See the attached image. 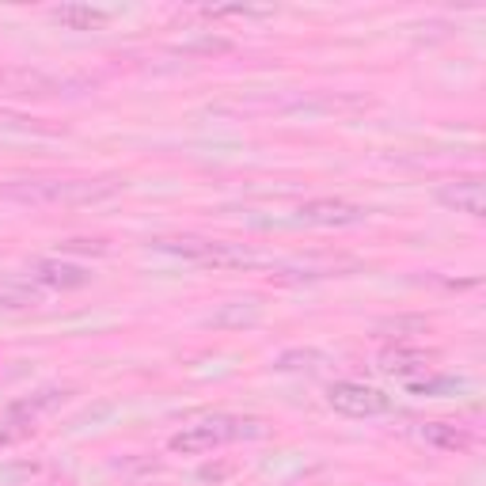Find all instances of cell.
<instances>
[{"label": "cell", "instance_id": "5", "mask_svg": "<svg viewBox=\"0 0 486 486\" xmlns=\"http://www.w3.org/2000/svg\"><path fill=\"white\" fill-rule=\"evenodd\" d=\"M304 224H319V229H350V224L365 221V209L346 198H312L297 209Z\"/></svg>", "mask_w": 486, "mask_h": 486}, {"label": "cell", "instance_id": "13", "mask_svg": "<svg viewBox=\"0 0 486 486\" xmlns=\"http://www.w3.org/2000/svg\"><path fill=\"white\" fill-rule=\"evenodd\" d=\"M69 399V392H61V387H46V392H35L30 399H23V403H15V407L8 411L12 418H23V414H42V411H54V407H61V403Z\"/></svg>", "mask_w": 486, "mask_h": 486}, {"label": "cell", "instance_id": "8", "mask_svg": "<svg viewBox=\"0 0 486 486\" xmlns=\"http://www.w3.org/2000/svg\"><path fill=\"white\" fill-rule=\"evenodd\" d=\"M30 278H35L39 285H46V289H61V293H69V289H84L91 282V273L84 266H76V263L42 258V263H35V270H30Z\"/></svg>", "mask_w": 486, "mask_h": 486}, {"label": "cell", "instance_id": "4", "mask_svg": "<svg viewBox=\"0 0 486 486\" xmlns=\"http://www.w3.org/2000/svg\"><path fill=\"white\" fill-rule=\"evenodd\" d=\"M0 91L15 95V100H50V95L65 91V80L35 69V65H4L0 69Z\"/></svg>", "mask_w": 486, "mask_h": 486}, {"label": "cell", "instance_id": "9", "mask_svg": "<svg viewBox=\"0 0 486 486\" xmlns=\"http://www.w3.org/2000/svg\"><path fill=\"white\" fill-rule=\"evenodd\" d=\"M263 319V300L258 297H239V300H224L213 316L205 323L217 331H243V327H255Z\"/></svg>", "mask_w": 486, "mask_h": 486}, {"label": "cell", "instance_id": "17", "mask_svg": "<svg viewBox=\"0 0 486 486\" xmlns=\"http://www.w3.org/2000/svg\"><path fill=\"white\" fill-rule=\"evenodd\" d=\"M39 297L27 289H0V308H35Z\"/></svg>", "mask_w": 486, "mask_h": 486}, {"label": "cell", "instance_id": "10", "mask_svg": "<svg viewBox=\"0 0 486 486\" xmlns=\"http://www.w3.org/2000/svg\"><path fill=\"white\" fill-rule=\"evenodd\" d=\"M50 20L65 30H103L110 23V12L91 8V4H57L50 8Z\"/></svg>", "mask_w": 486, "mask_h": 486}, {"label": "cell", "instance_id": "11", "mask_svg": "<svg viewBox=\"0 0 486 486\" xmlns=\"http://www.w3.org/2000/svg\"><path fill=\"white\" fill-rule=\"evenodd\" d=\"M175 50L187 54V57H224V54L236 50V42L224 39V35H213V30H205V35H190L183 42H175Z\"/></svg>", "mask_w": 486, "mask_h": 486}, {"label": "cell", "instance_id": "12", "mask_svg": "<svg viewBox=\"0 0 486 486\" xmlns=\"http://www.w3.org/2000/svg\"><path fill=\"white\" fill-rule=\"evenodd\" d=\"M422 441L441 448V452H464L472 445V437H467L460 426H448V422H426L422 426Z\"/></svg>", "mask_w": 486, "mask_h": 486}, {"label": "cell", "instance_id": "2", "mask_svg": "<svg viewBox=\"0 0 486 486\" xmlns=\"http://www.w3.org/2000/svg\"><path fill=\"white\" fill-rule=\"evenodd\" d=\"M251 433V437H263V422H243V418H229V414H213V418H202V422H190L179 433L171 437V452H187V456H198V452H213L221 445L236 441V437Z\"/></svg>", "mask_w": 486, "mask_h": 486}, {"label": "cell", "instance_id": "15", "mask_svg": "<svg viewBox=\"0 0 486 486\" xmlns=\"http://www.w3.org/2000/svg\"><path fill=\"white\" fill-rule=\"evenodd\" d=\"M323 361H327V358H323L319 350H304V346H297V350L278 353L273 369H278V372H312V369H319Z\"/></svg>", "mask_w": 486, "mask_h": 486}, {"label": "cell", "instance_id": "16", "mask_svg": "<svg viewBox=\"0 0 486 486\" xmlns=\"http://www.w3.org/2000/svg\"><path fill=\"white\" fill-rule=\"evenodd\" d=\"M61 255H107L110 243L107 239H88V236H76V239H65L57 243Z\"/></svg>", "mask_w": 486, "mask_h": 486}, {"label": "cell", "instance_id": "7", "mask_svg": "<svg viewBox=\"0 0 486 486\" xmlns=\"http://www.w3.org/2000/svg\"><path fill=\"white\" fill-rule=\"evenodd\" d=\"M433 361V350H418V346H407V343H395L380 350V372L387 377H399V380H411L418 372H426Z\"/></svg>", "mask_w": 486, "mask_h": 486}, {"label": "cell", "instance_id": "6", "mask_svg": "<svg viewBox=\"0 0 486 486\" xmlns=\"http://www.w3.org/2000/svg\"><path fill=\"white\" fill-rule=\"evenodd\" d=\"M437 202L445 209H456V213L472 217V221H482L486 217V187L479 175H467V179H456V183H445L437 190Z\"/></svg>", "mask_w": 486, "mask_h": 486}, {"label": "cell", "instance_id": "1", "mask_svg": "<svg viewBox=\"0 0 486 486\" xmlns=\"http://www.w3.org/2000/svg\"><path fill=\"white\" fill-rule=\"evenodd\" d=\"M122 187L118 179H15L0 183V198L20 205H91L115 198Z\"/></svg>", "mask_w": 486, "mask_h": 486}, {"label": "cell", "instance_id": "14", "mask_svg": "<svg viewBox=\"0 0 486 486\" xmlns=\"http://www.w3.org/2000/svg\"><path fill=\"white\" fill-rule=\"evenodd\" d=\"M377 331L387 338H411V334H426L430 331V319L426 316H387L377 323Z\"/></svg>", "mask_w": 486, "mask_h": 486}, {"label": "cell", "instance_id": "18", "mask_svg": "<svg viewBox=\"0 0 486 486\" xmlns=\"http://www.w3.org/2000/svg\"><path fill=\"white\" fill-rule=\"evenodd\" d=\"M229 472H232V467H202V479H213L217 482V479H224Z\"/></svg>", "mask_w": 486, "mask_h": 486}, {"label": "cell", "instance_id": "3", "mask_svg": "<svg viewBox=\"0 0 486 486\" xmlns=\"http://www.w3.org/2000/svg\"><path fill=\"white\" fill-rule=\"evenodd\" d=\"M327 403L346 418H380L392 411V395L361 380H334L327 387Z\"/></svg>", "mask_w": 486, "mask_h": 486}]
</instances>
